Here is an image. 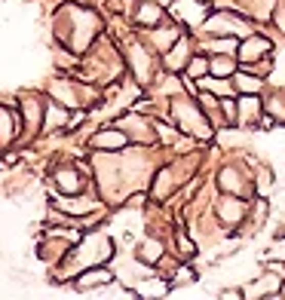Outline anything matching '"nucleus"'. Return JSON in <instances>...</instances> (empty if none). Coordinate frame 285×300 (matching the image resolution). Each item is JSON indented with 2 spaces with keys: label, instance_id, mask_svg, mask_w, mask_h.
Wrapping results in <instances>:
<instances>
[{
  "label": "nucleus",
  "instance_id": "f257e3e1",
  "mask_svg": "<svg viewBox=\"0 0 285 300\" xmlns=\"http://www.w3.org/2000/svg\"><path fill=\"white\" fill-rule=\"evenodd\" d=\"M126 132H120V129H104V132H95V138H92V147H98V150H120V147H126Z\"/></svg>",
  "mask_w": 285,
  "mask_h": 300
},
{
  "label": "nucleus",
  "instance_id": "f03ea898",
  "mask_svg": "<svg viewBox=\"0 0 285 300\" xmlns=\"http://www.w3.org/2000/svg\"><path fill=\"white\" fill-rule=\"evenodd\" d=\"M55 181H58V190L61 193H80V178L74 172H58Z\"/></svg>",
  "mask_w": 285,
  "mask_h": 300
},
{
  "label": "nucleus",
  "instance_id": "7ed1b4c3",
  "mask_svg": "<svg viewBox=\"0 0 285 300\" xmlns=\"http://www.w3.org/2000/svg\"><path fill=\"white\" fill-rule=\"evenodd\" d=\"M68 120H64V110L58 107V104H49L46 107V129H58V126H64Z\"/></svg>",
  "mask_w": 285,
  "mask_h": 300
},
{
  "label": "nucleus",
  "instance_id": "20e7f679",
  "mask_svg": "<svg viewBox=\"0 0 285 300\" xmlns=\"http://www.w3.org/2000/svg\"><path fill=\"white\" fill-rule=\"evenodd\" d=\"M160 15H163L160 6H141V9H138V21H141V25H157Z\"/></svg>",
  "mask_w": 285,
  "mask_h": 300
},
{
  "label": "nucleus",
  "instance_id": "39448f33",
  "mask_svg": "<svg viewBox=\"0 0 285 300\" xmlns=\"http://www.w3.org/2000/svg\"><path fill=\"white\" fill-rule=\"evenodd\" d=\"M209 74V61L206 58H190V77H206Z\"/></svg>",
  "mask_w": 285,
  "mask_h": 300
},
{
  "label": "nucleus",
  "instance_id": "423d86ee",
  "mask_svg": "<svg viewBox=\"0 0 285 300\" xmlns=\"http://www.w3.org/2000/svg\"><path fill=\"white\" fill-rule=\"evenodd\" d=\"M230 71H233L230 58H215V61H212V74H221V77H227Z\"/></svg>",
  "mask_w": 285,
  "mask_h": 300
},
{
  "label": "nucleus",
  "instance_id": "0eeeda50",
  "mask_svg": "<svg viewBox=\"0 0 285 300\" xmlns=\"http://www.w3.org/2000/svg\"><path fill=\"white\" fill-rule=\"evenodd\" d=\"M261 43H264V40H249V46H243V55H246V58H252V55H258V52L264 49Z\"/></svg>",
  "mask_w": 285,
  "mask_h": 300
},
{
  "label": "nucleus",
  "instance_id": "6e6552de",
  "mask_svg": "<svg viewBox=\"0 0 285 300\" xmlns=\"http://www.w3.org/2000/svg\"><path fill=\"white\" fill-rule=\"evenodd\" d=\"M107 279H111V276H107L104 270H101V273H86V276L80 279V285H89V282H107Z\"/></svg>",
  "mask_w": 285,
  "mask_h": 300
}]
</instances>
